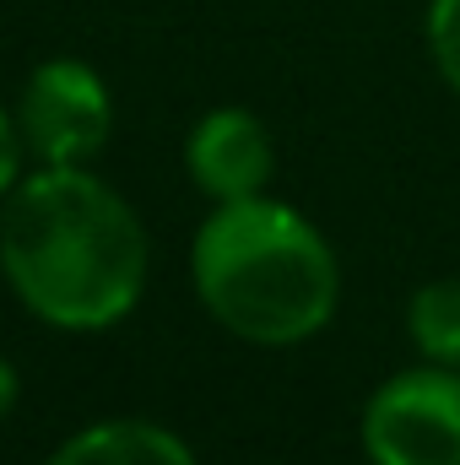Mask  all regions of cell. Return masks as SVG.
Here are the masks:
<instances>
[{
	"label": "cell",
	"instance_id": "6da1fadb",
	"mask_svg": "<svg viewBox=\"0 0 460 465\" xmlns=\"http://www.w3.org/2000/svg\"><path fill=\"white\" fill-rule=\"evenodd\" d=\"M0 276L38 325L98 336L135 314L152 238L93 168H33L0 201Z\"/></svg>",
	"mask_w": 460,
	"mask_h": 465
},
{
	"label": "cell",
	"instance_id": "7a4b0ae2",
	"mask_svg": "<svg viewBox=\"0 0 460 465\" xmlns=\"http://www.w3.org/2000/svg\"><path fill=\"white\" fill-rule=\"evenodd\" d=\"M201 309L249 347L315 341L342 303V265L304 212L249 195L217 206L190 243Z\"/></svg>",
	"mask_w": 460,
	"mask_h": 465
},
{
	"label": "cell",
	"instance_id": "3957f363",
	"mask_svg": "<svg viewBox=\"0 0 460 465\" xmlns=\"http://www.w3.org/2000/svg\"><path fill=\"white\" fill-rule=\"evenodd\" d=\"M11 114L38 168H87L115 135V93L87 60L55 54L27 71Z\"/></svg>",
	"mask_w": 460,
	"mask_h": 465
},
{
	"label": "cell",
	"instance_id": "277c9868",
	"mask_svg": "<svg viewBox=\"0 0 460 465\" xmlns=\"http://www.w3.org/2000/svg\"><path fill=\"white\" fill-rule=\"evenodd\" d=\"M357 433L368 465H460V368L417 362L390 373Z\"/></svg>",
	"mask_w": 460,
	"mask_h": 465
},
{
	"label": "cell",
	"instance_id": "5b68a950",
	"mask_svg": "<svg viewBox=\"0 0 460 465\" xmlns=\"http://www.w3.org/2000/svg\"><path fill=\"white\" fill-rule=\"evenodd\" d=\"M185 173L212 206L265 195L276 179V141H271L265 119L238 104L206 109L185 135Z\"/></svg>",
	"mask_w": 460,
	"mask_h": 465
},
{
	"label": "cell",
	"instance_id": "8992f818",
	"mask_svg": "<svg viewBox=\"0 0 460 465\" xmlns=\"http://www.w3.org/2000/svg\"><path fill=\"white\" fill-rule=\"evenodd\" d=\"M44 465H195V450L146 417H109L71 433Z\"/></svg>",
	"mask_w": 460,
	"mask_h": 465
},
{
	"label": "cell",
	"instance_id": "52a82bcc",
	"mask_svg": "<svg viewBox=\"0 0 460 465\" xmlns=\"http://www.w3.org/2000/svg\"><path fill=\"white\" fill-rule=\"evenodd\" d=\"M406 336L423 362L460 368V276H434L406 303Z\"/></svg>",
	"mask_w": 460,
	"mask_h": 465
},
{
	"label": "cell",
	"instance_id": "ba28073f",
	"mask_svg": "<svg viewBox=\"0 0 460 465\" xmlns=\"http://www.w3.org/2000/svg\"><path fill=\"white\" fill-rule=\"evenodd\" d=\"M428 54L445 87L460 98V0H428Z\"/></svg>",
	"mask_w": 460,
	"mask_h": 465
},
{
	"label": "cell",
	"instance_id": "9c48e42d",
	"mask_svg": "<svg viewBox=\"0 0 460 465\" xmlns=\"http://www.w3.org/2000/svg\"><path fill=\"white\" fill-rule=\"evenodd\" d=\"M22 157H27V146H22L16 114H11V109H0V201H5V190L22 179Z\"/></svg>",
	"mask_w": 460,
	"mask_h": 465
},
{
	"label": "cell",
	"instance_id": "30bf717a",
	"mask_svg": "<svg viewBox=\"0 0 460 465\" xmlns=\"http://www.w3.org/2000/svg\"><path fill=\"white\" fill-rule=\"evenodd\" d=\"M16 401H22V373L11 368V357H0V422L16 411Z\"/></svg>",
	"mask_w": 460,
	"mask_h": 465
}]
</instances>
